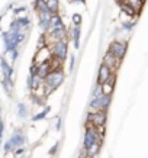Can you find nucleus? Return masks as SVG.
Returning a JSON list of instances; mask_svg holds the SVG:
<instances>
[{
    "label": "nucleus",
    "instance_id": "3",
    "mask_svg": "<svg viewBox=\"0 0 148 158\" xmlns=\"http://www.w3.org/2000/svg\"><path fill=\"white\" fill-rule=\"evenodd\" d=\"M110 102H112V96H106V94H102L99 97H95L90 100V110L96 112V110H102V112H108L110 106Z\"/></svg>",
    "mask_w": 148,
    "mask_h": 158
},
{
    "label": "nucleus",
    "instance_id": "4",
    "mask_svg": "<svg viewBox=\"0 0 148 158\" xmlns=\"http://www.w3.org/2000/svg\"><path fill=\"white\" fill-rule=\"evenodd\" d=\"M108 51L113 54L115 57H118L119 60H124L125 55H126V51H128V44L125 41H119V39H115L109 44V48Z\"/></svg>",
    "mask_w": 148,
    "mask_h": 158
},
{
    "label": "nucleus",
    "instance_id": "1",
    "mask_svg": "<svg viewBox=\"0 0 148 158\" xmlns=\"http://www.w3.org/2000/svg\"><path fill=\"white\" fill-rule=\"evenodd\" d=\"M64 81V70L60 68V70H54L48 74L45 78H44V89H45V93L47 96H49L53 91H55V89L62 84Z\"/></svg>",
    "mask_w": 148,
    "mask_h": 158
},
{
    "label": "nucleus",
    "instance_id": "26",
    "mask_svg": "<svg viewBox=\"0 0 148 158\" xmlns=\"http://www.w3.org/2000/svg\"><path fill=\"white\" fill-rule=\"evenodd\" d=\"M36 73H38V64L32 62V64H31V68H29V74H31V76H36Z\"/></svg>",
    "mask_w": 148,
    "mask_h": 158
},
{
    "label": "nucleus",
    "instance_id": "13",
    "mask_svg": "<svg viewBox=\"0 0 148 158\" xmlns=\"http://www.w3.org/2000/svg\"><path fill=\"white\" fill-rule=\"evenodd\" d=\"M68 38L73 39L74 48L76 49L80 48V26H74V25H73L71 31H70V34H68Z\"/></svg>",
    "mask_w": 148,
    "mask_h": 158
},
{
    "label": "nucleus",
    "instance_id": "16",
    "mask_svg": "<svg viewBox=\"0 0 148 158\" xmlns=\"http://www.w3.org/2000/svg\"><path fill=\"white\" fill-rule=\"evenodd\" d=\"M119 6H121V10H122V13L126 15V16H129V18H132V19H134L135 16H138V13H137V12H135V10L128 5L126 2H122Z\"/></svg>",
    "mask_w": 148,
    "mask_h": 158
},
{
    "label": "nucleus",
    "instance_id": "29",
    "mask_svg": "<svg viewBox=\"0 0 148 158\" xmlns=\"http://www.w3.org/2000/svg\"><path fill=\"white\" fill-rule=\"evenodd\" d=\"M25 10H26V7H25V6H20V7H16L13 12H15V15H19V13H23Z\"/></svg>",
    "mask_w": 148,
    "mask_h": 158
},
{
    "label": "nucleus",
    "instance_id": "17",
    "mask_svg": "<svg viewBox=\"0 0 148 158\" xmlns=\"http://www.w3.org/2000/svg\"><path fill=\"white\" fill-rule=\"evenodd\" d=\"M61 26H64V22H62V18L60 16V13L53 15V18H51V25H49V31H51V29L61 28Z\"/></svg>",
    "mask_w": 148,
    "mask_h": 158
},
{
    "label": "nucleus",
    "instance_id": "9",
    "mask_svg": "<svg viewBox=\"0 0 148 158\" xmlns=\"http://www.w3.org/2000/svg\"><path fill=\"white\" fill-rule=\"evenodd\" d=\"M9 142H10L12 145H13V148H15V149H16V148H19V147H23L25 142H26L25 134H23V132H22L20 129H16V131L13 132V135L10 136Z\"/></svg>",
    "mask_w": 148,
    "mask_h": 158
},
{
    "label": "nucleus",
    "instance_id": "23",
    "mask_svg": "<svg viewBox=\"0 0 148 158\" xmlns=\"http://www.w3.org/2000/svg\"><path fill=\"white\" fill-rule=\"evenodd\" d=\"M121 26H122V29H124V31H126V32H131V31L134 29V26H135V22H129V20H124V22L121 23Z\"/></svg>",
    "mask_w": 148,
    "mask_h": 158
},
{
    "label": "nucleus",
    "instance_id": "6",
    "mask_svg": "<svg viewBox=\"0 0 148 158\" xmlns=\"http://www.w3.org/2000/svg\"><path fill=\"white\" fill-rule=\"evenodd\" d=\"M99 139H103V135H100L99 132H97V129L96 128H86V132H84V142H83V148L89 149L93 144H96Z\"/></svg>",
    "mask_w": 148,
    "mask_h": 158
},
{
    "label": "nucleus",
    "instance_id": "21",
    "mask_svg": "<svg viewBox=\"0 0 148 158\" xmlns=\"http://www.w3.org/2000/svg\"><path fill=\"white\" fill-rule=\"evenodd\" d=\"M49 110H51V107H49V106H47V107H45V109H44L42 112H39V113H36V115H35V116H32V120H34V122H38V120H42V119H45Z\"/></svg>",
    "mask_w": 148,
    "mask_h": 158
},
{
    "label": "nucleus",
    "instance_id": "14",
    "mask_svg": "<svg viewBox=\"0 0 148 158\" xmlns=\"http://www.w3.org/2000/svg\"><path fill=\"white\" fill-rule=\"evenodd\" d=\"M51 71H53V70H51V64H49V61L42 62V64H39L38 65V73H36V76H39L41 78H45Z\"/></svg>",
    "mask_w": 148,
    "mask_h": 158
},
{
    "label": "nucleus",
    "instance_id": "32",
    "mask_svg": "<svg viewBox=\"0 0 148 158\" xmlns=\"http://www.w3.org/2000/svg\"><path fill=\"white\" fill-rule=\"evenodd\" d=\"M55 128H57V131H60V128H61V119L57 120V126H55Z\"/></svg>",
    "mask_w": 148,
    "mask_h": 158
},
{
    "label": "nucleus",
    "instance_id": "22",
    "mask_svg": "<svg viewBox=\"0 0 148 158\" xmlns=\"http://www.w3.org/2000/svg\"><path fill=\"white\" fill-rule=\"evenodd\" d=\"M103 94V91H102V84H99V83H96L95 89H93V91H91V99H95V97H99Z\"/></svg>",
    "mask_w": 148,
    "mask_h": 158
},
{
    "label": "nucleus",
    "instance_id": "8",
    "mask_svg": "<svg viewBox=\"0 0 148 158\" xmlns=\"http://www.w3.org/2000/svg\"><path fill=\"white\" fill-rule=\"evenodd\" d=\"M53 58V52H51V48L49 47H44V48L41 49H36V54H35V57H34V61L35 64H42V62H47L49 61Z\"/></svg>",
    "mask_w": 148,
    "mask_h": 158
},
{
    "label": "nucleus",
    "instance_id": "11",
    "mask_svg": "<svg viewBox=\"0 0 148 158\" xmlns=\"http://www.w3.org/2000/svg\"><path fill=\"white\" fill-rule=\"evenodd\" d=\"M110 74H112V71H110L109 68H108L105 64L102 62L100 67H99V71H97V83H99V84H103V83H106L108 80H109Z\"/></svg>",
    "mask_w": 148,
    "mask_h": 158
},
{
    "label": "nucleus",
    "instance_id": "2",
    "mask_svg": "<svg viewBox=\"0 0 148 158\" xmlns=\"http://www.w3.org/2000/svg\"><path fill=\"white\" fill-rule=\"evenodd\" d=\"M51 48V52H53V57L61 60V61H66L68 55V41H60V42H55L53 45H49Z\"/></svg>",
    "mask_w": 148,
    "mask_h": 158
},
{
    "label": "nucleus",
    "instance_id": "19",
    "mask_svg": "<svg viewBox=\"0 0 148 158\" xmlns=\"http://www.w3.org/2000/svg\"><path fill=\"white\" fill-rule=\"evenodd\" d=\"M45 2H47L48 9H49V12L53 15L60 12V0H45Z\"/></svg>",
    "mask_w": 148,
    "mask_h": 158
},
{
    "label": "nucleus",
    "instance_id": "15",
    "mask_svg": "<svg viewBox=\"0 0 148 158\" xmlns=\"http://www.w3.org/2000/svg\"><path fill=\"white\" fill-rule=\"evenodd\" d=\"M34 9H35L36 13H48V12H49L45 0H35L34 2ZM49 13H51V12H49Z\"/></svg>",
    "mask_w": 148,
    "mask_h": 158
},
{
    "label": "nucleus",
    "instance_id": "28",
    "mask_svg": "<svg viewBox=\"0 0 148 158\" xmlns=\"http://www.w3.org/2000/svg\"><path fill=\"white\" fill-rule=\"evenodd\" d=\"M13 152H15V155H16V157H18V155H22V154L25 152V148H23V147H19V148L15 149Z\"/></svg>",
    "mask_w": 148,
    "mask_h": 158
},
{
    "label": "nucleus",
    "instance_id": "31",
    "mask_svg": "<svg viewBox=\"0 0 148 158\" xmlns=\"http://www.w3.org/2000/svg\"><path fill=\"white\" fill-rule=\"evenodd\" d=\"M68 2L70 3H83V5L86 3V0H68Z\"/></svg>",
    "mask_w": 148,
    "mask_h": 158
},
{
    "label": "nucleus",
    "instance_id": "12",
    "mask_svg": "<svg viewBox=\"0 0 148 158\" xmlns=\"http://www.w3.org/2000/svg\"><path fill=\"white\" fill-rule=\"evenodd\" d=\"M44 86V78H41L39 76H29L28 78V89L31 91L32 90H36L39 87Z\"/></svg>",
    "mask_w": 148,
    "mask_h": 158
},
{
    "label": "nucleus",
    "instance_id": "18",
    "mask_svg": "<svg viewBox=\"0 0 148 158\" xmlns=\"http://www.w3.org/2000/svg\"><path fill=\"white\" fill-rule=\"evenodd\" d=\"M125 2H126L138 15H139V12L142 10L144 5H145V0H125Z\"/></svg>",
    "mask_w": 148,
    "mask_h": 158
},
{
    "label": "nucleus",
    "instance_id": "20",
    "mask_svg": "<svg viewBox=\"0 0 148 158\" xmlns=\"http://www.w3.org/2000/svg\"><path fill=\"white\" fill-rule=\"evenodd\" d=\"M113 90H115V84H112V83L106 81L102 84V91H103V94H106V96H112Z\"/></svg>",
    "mask_w": 148,
    "mask_h": 158
},
{
    "label": "nucleus",
    "instance_id": "25",
    "mask_svg": "<svg viewBox=\"0 0 148 158\" xmlns=\"http://www.w3.org/2000/svg\"><path fill=\"white\" fill-rule=\"evenodd\" d=\"M71 20H73V25H74V26H80V25H81V16L78 13H74V15H73Z\"/></svg>",
    "mask_w": 148,
    "mask_h": 158
},
{
    "label": "nucleus",
    "instance_id": "7",
    "mask_svg": "<svg viewBox=\"0 0 148 158\" xmlns=\"http://www.w3.org/2000/svg\"><path fill=\"white\" fill-rule=\"evenodd\" d=\"M102 62H103V64H105L106 67L109 68L112 73H116L118 70H119L122 60H119L118 57H115L110 51H106L105 55H103V61H102Z\"/></svg>",
    "mask_w": 148,
    "mask_h": 158
},
{
    "label": "nucleus",
    "instance_id": "10",
    "mask_svg": "<svg viewBox=\"0 0 148 158\" xmlns=\"http://www.w3.org/2000/svg\"><path fill=\"white\" fill-rule=\"evenodd\" d=\"M39 18V28L42 31V34H47L49 31V25H51V18H53V13H38Z\"/></svg>",
    "mask_w": 148,
    "mask_h": 158
},
{
    "label": "nucleus",
    "instance_id": "27",
    "mask_svg": "<svg viewBox=\"0 0 148 158\" xmlns=\"http://www.w3.org/2000/svg\"><path fill=\"white\" fill-rule=\"evenodd\" d=\"M74 62H76V55H70V64H68V70L70 71L74 70Z\"/></svg>",
    "mask_w": 148,
    "mask_h": 158
},
{
    "label": "nucleus",
    "instance_id": "30",
    "mask_svg": "<svg viewBox=\"0 0 148 158\" xmlns=\"http://www.w3.org/2000/svg\"><path fill=\"white\" fill-rule=\"evenodd\" d=\"M57 149H58V144H55V145L53 147V148L49 149V154H51V155H54V154L57 152Z\"/></svg>",
    "mask_w": 148,
    "mask_h": 158
},
{
    "label": "nucleus",
    "instance_id": "24",
    "mask_svg": "<svg viewBox=\"0 0 148 158\" xmlns=\"http://www.w3.org/2000/svg\"><path fill=\"white\" fill-rule=\"evenodd\" d=\"M18 113H19L20 118H26L28 116V109H26V106L23 103H19L18 105Z\"/></svg>",
    "mask_w": 148,
    "mask_h": 158
},
{
    "label": "nucleus",
    "instance_id": "5",
    "mask_svg": "<svg viewBox=\"0 0 148 158\" xmlns=\"http://www.w3.org/2000/svg\"><path fill=\"white\" fill-rule=\"evenodd\" d=\"M86 120L91 122L95 128L97 126H106V120H108V112H102V110H90L89 112V115H87Z\"/></svg>",
    "mask_w": 148,
    "mask_h": 158
}]
</instances>
